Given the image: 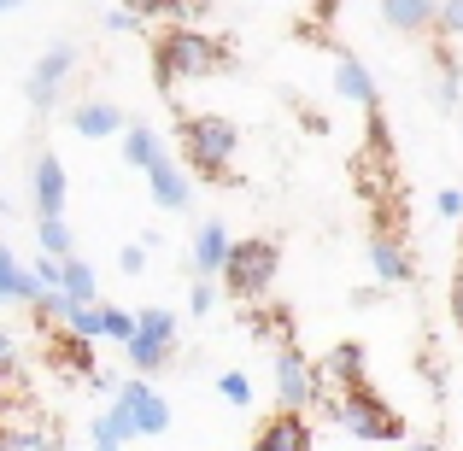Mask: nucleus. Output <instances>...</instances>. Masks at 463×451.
<instances>
[{
  "mask_svg": "<svg viewBox=\"0 0 463 451\" xmlns=\"http://www.w3.org/2000/svg\"><path fill=\"white\" fill-rule=\"evenodd\" d=\"M6 451H47L42 434H6Z\"/></svg>",
  "mask_w": 463,
  "mask_h": 451,
  "instance_id": "obj_34",
  "label": "nucleus"
},
{
  "mask_svg": "<svg viewBox=\"0 0 463 451\" xmlns=\"http://www.w3.org/2000/svg\"><path fill=\"white\" fill-rule=\"evenodd\" d=\"M12 370H18V340H12L6 328H0V381H6Z\"/></svg>",
  "mask_w": 463,
  "mask_h": 451,
  "instance_id": "obj_30",
  "label": "nucleus"
},
{
  "mask_svg": "<svg viewBox=\"0 0 463 451\" xmlns=\"http://www.w3.org/2000/svg\"><path fill=\"white\" fill-rule=\"evenodd\" d=\"M141 334L170 340V346H176V311H165V305H147V311H141Z\"/></svg>",
  "mask_w": 463,
  "mask_h": 451,
  "instance_id": "obj_24",
  "label": "nucleus"
},
{
  "mask_svg": "<svg viewBox=\"0 0 463 451\" xmlns=\"http://www.w3.org/2000/svg\"><path fill=\"white\" fill-rule=\"evenodd\" d=\"M136 334H141V316H129V311H118V305H106V340L129 346Z\"/></svg>",
  "mask_w": 463,
  "mask_h": 451,
  "instance_id": "obj_25",
  "label": "nucleus"
},
{
  "mask_svg": "<svg viewBox=\"0 0 463 451\" xmlns=\"http://www.w3.org/2000/svg\"><path fill=\"white\" fill-rule=\"evenodd\" d=\"M124 6H136L141 18H182V12H188V0H124Z\"/></svg>",
  "mask_w": 463,
  "mask_h": 451,
  "instance_id": "obj_27",
  "label": "nucleus"
},
{
  "mask_svg": "<svg viewBox=\"0 0 463 451\" xmlns=\"http://www.w3.org/2000/svg\"><path fill=\"white\" fill-rule=\"evenodd\" d=\"M276 270H282V247L276 240H235V252L223 264V287L235 299H264Z\"/></svg>",
  "mask_w": 463,
  "mask_h": 451,
  "instance_id": "obj_4",
  "label": "nucleus"
},
{
  "mask_svg": "<svg viewBox=\"0 0 463 451\" xmlns=\"http://www.w3.org/2000/svg\"><path fill=\"white\" fill-rule=\"evenodd\" d=\"M434 211H440V217H463V193L458 188H440V193H434Z\"/></svg>",
  "mask_w": 463,
  "mask_h": 451,
  "instance_id": "obj_32",
  "label": "nucleus"
},
{
  "mask_svg": "<svg viewBox=\"0 0 463 451\" xmlns=\"http://www.w3.org/2000/svg\"><path fill=\"white\" fill-rule=\"evenodd\" d=\"M335 94H346V100H358V106H382V89H375V77L358 65V59H346V53H335Z\"/></svg>",
  "mask_w": 463,
  "mask_h": 451,
  "instance_id": "obj_16",
  "label": "nucleus"
},
{
  "mask_svg": "<svg viewBox=\"0 0 463 451\" xmlns=\"http://www.w3.org/2000/svg\"><path fill=\"white\" fill-rule=\"evenodd\" d=\"M434 35H463V0H440V23Z\"/></svg>",
  "mask_w": 463,
  "mask_h": 451,
  "instance_id": "obj_28",
  "label": "nucleus"
},
{
  "mask_svg": "<svg viewBox=\"0 0 463 451\" xmlns=\"http://www.w3.org/2000/svg\"><path fill=\"white\" fill-rule=\"evenodd\" d=\"M35 240H42V252H47V258H71V229H65V217H42Z\"/></svg>",
  "mask_w": 463,
  "mask_h": 451,
  "instance_id": "obj_22",
  "label": "nucleus"
},
{
  "mask_svg": "<svg viewBox=\"0 0 463 451\" xmlns=\"http://www.w3.org/2000/svg\"><path fill=\"white\" fill-rule=\"evenodd\" d=\"M94 451H124V440H112V434H94Z\"/></svg>",
  "mask_w": 463,
  "mask_h": 451,
  "instance_id": "obj_35",
  "label": "nucleus"
},
{
  "mask_svg": "<svg viewBox=\"0 0 463 451\" xmlns=\"http://www.w3.org/2000/svg\"><path fill=\"white\" fill-rule=\"evenodd\" d=\"M124 352H129V370H136V375H147V381H153L158 370H165L170 358H176V346H170V340H153V334H136Z\"/></svg>",
  "mask_w": 463,
  "mask_h": 451,
  "instance_id": "obj_18",
  "label": "nucleus"
},
{
  "mask_svg": "<svg viewBox=\"0 0 463 451\" xmlns=\"http://www.w3.org/2000/svg\"><path fill=\"white\" fill-rule=\"evenodd\" d=\"M158 158H165V153H158V136H153L147 124H129L124 129V164L129 170H153Z\"/></svg>",
  "mask_w": 463,
  "mask_h": 451,
  "instance_id": "obj_19",
  "label": "nucleus"
},
{
  "mask_svg": "<svg viewBox=\"0 0 463 451\" xmlns=\"http://www.w3.org/2000/svg\"><path fill=\"white\" fill-rule=\"evenodd\" d=\"M352 387H370V352H364L358 340H335V352L317 363V393L340 399V393H352ZM323 399H317V405H323Z\"/></svg>",
  "mask_w": 463,
  "mask_h": 451,
  "instance_id": "obj_5",
  "label": "nucleus"
},
{
  "mask_svg": "<svg viewBox=\"0 0 463 451\" xmlns=\"http://www.w3.org/2000/svg\"><path fill=\"white\" fill-rule=\"evenodd\" d=\"M71 129H77L82 141H106V136H124L129 129V117H124V106H112V100H82V106H71Z\"/></svg>",
  "mask_w": 463,
  "mask_h": 451,
  "instance_id": "obj_9",
  "label": "nucleus"
},
{
  "mask_svg": "<svg viewBox=\"0 0 463 451\" xmlns=\"http://www.w3.org/2000/svg\"><path fill=\"white\" fill-rule=\"evenodd\" d=\"M71 70H77V47H71V42H53L42 59H35L30 82H24V94H30L35 112H53V106H59V89H65Z\"/></svg>",
  "mask_w": 463,
  "mask_h": 451,
  "instance_id": "obj_6",
  "label": "nucleus"
},
{
  "mask_svg": "<svg viewBox=\"0 0 463 451\" xmlns=\"http://www.w3.org/2000/svg\"><path fill=\"white\" fill-rule=\"evenodd\" d=\"M124 399L129 410H136V422H141V440H158V434H170V405L147 387V375H136V381H124Z\"/></svg>",
  "mask_w": 463,
  "mask_h": 451,
  "instance_id": "obj_10",
  "label": "nucleus"
},
{
  "mask_svg": "<svg viewBox=\"0 0 463 451\" xmlns=\"http://www.w3.org/2000/svg\"><path fill=\"white\" fill-rule=\"evenodd\" d=\"M370 264H375V276H382V282H393V287L417 276V264H411L405 240H399V235H382V229H375V240H370Z\"/></svg>",
  "mask_w": 463,
  "mask_h": 451,
  "instance_id": "obj_15",
  "label": "nucleus"
},
{
  "mask_svg": "<svg viewBox=\"0 0 463 451\" xmlns=\"http://www.w3.org/2000/svg\"><path fill=\"white\" fill-rule=\"evenodd\" d=\"M212 299H217V287H212V282H194V294H188V311H194V316H205V311H212Z\"/></svg>",
  "mask_w": 463,
  "mask_h": 451,
  "instance_id": "obj_31",
  "label": "nucleus"
},
{
  "mask_svg": "<svg viewBox=\"0 0 463 451\" xmlns=\"http://www.w3.org/2000/svg\"><path fill=\"white\" fill-rule=\"evenodd\" d=\"M276 399H282L288 410H306L317 405V363H306V352L288 340V346H276Z\"/></svg>",
  "mask_w": 463,
  "mask_h": 451,
  "instance_id": "obj_7",
  "label": "nucleus"
},
{
  "mask_svg": "<svg viewBox=\"0 0 463 451\" xmlns=\"http://www.w3.org/2000/svg\"><path fill=\"white\" fill-rule=\"evenodd\" d=\"M328 422H335L340 434H352V440H405V422H399V410L387 405L382 393H370V387H352V393L340 399H323Z\"/></svg>",
  "mask_w": 463,
  "mask_h": 451,
  "instance_id": "obj_3",
  "label": "nucleus"
},
{
  "mask_svg": "<svg viewBox=\"0 0 463 451\" xmlns=\"http://www.w3.org/2000/svg\"><path fill=\"white\" fill-rule=\"evenodd\" d=\"M118 270H124V276H141V270H147V252H141V247H124V252H118Z\"/></svg>",
  "mask_w": 463,
  "mask_h": 451,
  "instance_id": "obj_33",
  "label": "nucleus"
},
{
  "mask_svg": "<svg viewBox=\"0 0 463 451\" xmlns=\"http://www.w3.org/2000/svg\"><path fill=\"white\" fill-rule=\"evenodd\" d=\"M382 18L399 35H429L440 23V0H382Z\"/></svg>",
  "mask_w": 463,
  "mask_h": 451,
  "instance_id": "obj_14",
  "label": "nucleus"
},
{
  "mask_svg": "<svg viewBox=\"0 0 463 451\" xmlns=\"http://www.w3.org/2000/svg\"><path fill=\"white\" fill-rule=\"evenodd\" d=\"M147 188H153V200L165 205V211H182V205L194 200V176L176 164V158H158V164L147 170Z\"/></svg>",
  "mask_w": 463,
  "mask_h": 451,
  "instance_id": "obj_13",
  "label": "nucleus"
},
{
  "mask_svg": "<svg viewBox=\"0 0 463 451\" xmlns=\"http://www.w3.org/2000/svg\"><path fill=\"white\" fill-rule=\"evenodd\" d=\"M71 328L89 334V340H106V305H77V311H71Z\"/></svg>",
  "mask_w": 463,
  "mask_h": 451,
  "instance_id": "obj_26",
  "label": "nucleus"
},
{
  "mask_svg": "<svg viewBox=\"0 0 463 451\" xmlns=\"http://www.w3.org/2000/svg\"><path fill=\"white\" fill-rule=\"evenodd\" d=\"M30 188H35V211H42V217H65V164H59V153L35 158Z\"/></svg>",
  "mask_w": 463,
  "mask_h": 451,
  "instance_id": "obj_11",
  "label": "nucleus"
},
{
  "mask_svg": "<svg viewBox=\"0 0 463 451\" xmlns=\"http://www.w3.org/2000/svg\"><path fill=\"white\" fill-rule=\"evenodd\" d=\"M229 252H235V240H229V229L217 223V217H205V223L194 229V270H200V276H223Z\"/></svg>",
  "mask_w": 463,
  "mask_h": 451,
  "instance_id": "obj_12",
  "label": "nucleus"
},
{
  "mask_svg": "<svg viewBox=\"0 0 463 451\" xmlns=\"http://www.w3.org/2000/svg\"><path fill=\"white\" fill-rule=\"evenodd\" d=\"M35 294H42L35 270H24V264L12 258V247H0V305H30Z\"/></svg>",
  "mask_w": 463,
  "mask_h": 451,
  "instance_id": "obj_17",
  "label": "nucleus"
},
{
  "mask_svg": "<svg viewBox=\"0 0 463 451\" xmlns=\"http://www.w3.org/2000/svg\"><path fill=\"white\" fill-rule=\"evenodd\" d=\"M458 276H463V252H458Z\"/></svg>",
  "mask_w": 463,
  "mask_h": 451,
  "instance_id": "obj_39",
  "label": "nucleus"
},
{
  "mask_svg": "<svg viewBox=\"0 0 463 451\" xmlns=\"http://www.w3.org/2000/svg\"><path fill=\"white\" fill-rule=\"evenodd\" d=\"M141 23H147V18H141L136 6H118V12H106V30H112V35H129V30H141Z\"/></svg>",
  "mask_w": 463,
  "mask_h": 451,
  "instance_id": "obj_29",
  "label": "nucleus"
},
{
  "mask_svg": "<svg viewBox=\"0 0 463 451\" xmlns=\"http://www.w3.org/2000/svg\"><path fill=\"white\" fill-rule=\"evenodd\" d=\"M176 141H182V158H188L194 176L205 182H235V170H229V158H235L241 136L229 117H212V112H176Z\"/></svg>",
  "mask_w": 463,
  "mask_h": 451,
  "instance_id": "obj_2",
  "label": "nucleus"
},
{
  "mask_svg": "<svg viewBox=\"0 0 463 451\" xmlns=\"http://www.w3.org/2000/svg\"><path fill=\"white\" fill-rule=\"evenodd\" d=\"M217 399H223V405H241V410H247V405H252V381H247V370H223V375H217Z\"/></svg>",
  "mask_w": 463,
  "mask_h": 451,
  "instance_id": "obj_23",
  "label": "nucleus"
},
{
  "mask_svg": "<svg viewBox=\"0 0 463 451\" xmlns=\"http://www.w3.org/2000/svg\"><path fill=\"white\" fill-rule=\"evenodd\" d=\"M399 451H440L434 440H399Z\"/></svg>",
  "mask_w": 463,
  "mask_h": 451,
  "instance_id": "obj_36",
  "label": "nucleus"
},
{
  "mask_svg": "<svg viewBox=\"0 0 463 451\" xmlns=\"http://www.w3.org/2000/svg\"><path fill=\"white\" fill-rule=\"evenodd\" d=\"M452 311H458V328H463V276H458V287H452Z\"/></svg>",
  "mask_w": 463,
  "mask_h": 451,
  "instance_id": "obj_37",
  "label": "nucleus"
},
{
  "mask_svg": "<svg viewBox=\"0 0 463 451\" xmlns=\"http://www.w3.org/2000/svg\"><path fill=\"white\" fill-rule=\"evenodd\" d=\"M223 70H235V59H229V47L217 35H200L188 23H176V30H165L153 42V82L165 94L176 82H205V77H223Z\"/></svg>",
  "mask_w": 463,
  "mask_h": 451,
  "instance_id": "obj_1",
  "label": "nucleus"
},
{
  "mask_svg": "<svg viewBox=\"0 0 463 451\" xmlns=\"http://www.w3.org/2000/svg\"><path fill=\"white\" fill-rule=\"evenodd\" d=\"M311 422H306V410H276L270 422H264L259 434H252V451H311Z\"/></svg>",
  "mask_w": 463,
  "mask_h": 451,
  "instance_id": "obj_8",
  "label": "nucleus"
},
{
  "mask_svg": "<svg viewBox=\"0 0 463 451\" xmlns=\"http://www.w3.org/2000/svg\"><path fill=\"white\" fill-rule=\"evenodd\" d=\"M65 294H71V305H100V282H94V270L77 252L65 258Z\"/></svg>",
  "mask_w": 463,
  "mask_h": 451,
  "instance_id": "obj_20",
  "label": "nucleus"
},
{
  "mask_svg": "<svg viewBox=\"0 0 463 451\" xmlns=\"http://www.w3.org/2000/svg\"><path fill=\"white\" fill-rule=\"evenodd\" d=\"M12 6H24V0H0V18H6V12H12Z\"/></svg>",
  "mask_w": 463,
  "mask_h": 451,
  "instance_id": "obj_38",
  "label": "nucleus"
},
{
  "mask_svg": "<svg viewBox=\"0 0 463 451\" xmlns=\"http://www.w3.org/2000/svg\"><path fill=\"white\" fill-rule=\"evenodd\" d=\"M434 70H440L434 94H440L446 106H458V94H463V59H458V53H446V47H434Z\"/></svg>",
  "mask_w": 463,
  "mask_h": 451,
  "instance_id": "obj_21",
  "label": "nucleus"
}]
</instances>
